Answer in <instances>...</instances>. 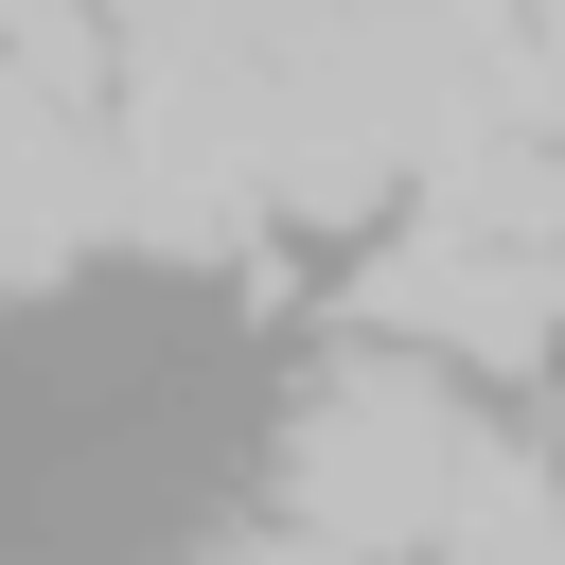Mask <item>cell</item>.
<instances>
[{
    "mask_svg": "<svg viewBox=\"0 0 565 565\" xmlns=\"http://www.w3.org/2000/svg\"><path fill=\"white\" fill-rule=\"evenodd\" d=\"M353 318H371L388 353H477V371H530V353L565 335V265H547V247H459V230H406V247L353 282Z\"/></svg>",
    "mask_w": 565,
    "mask_h": 565,
    "instance_id": "obj_2",
    "label": "cell"
},
{
    "mask_svg": "<svg viewBox=\"0 0 565 565\" xmlns=\"http://www.w3.org/2000/svg\"><path fill=\"white\" fill-rule=\"evenodd\" d=\"M477 441H494V424H477L441 371L371 353V371H335V388L300 406V441H282V512H300V547H335V565L441 547V512H459Z\"/></svg>",
    "mask_w": 565,
    "mask_h": 565,
    "instance_id": "obj_1",
    "label": "cell"
}]
</instances>
